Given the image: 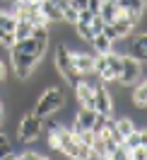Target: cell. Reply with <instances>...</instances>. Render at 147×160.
I'll use <instances>...</instances> for the list:
<instances>
[{
  "mask_svg": "<svg viewBox=\"0 0 147 160\" xmlns=\"http://www.w3.org/2000/svg\"><path fill=\"white\" fill-rule=\"evenodd\" d=\"M94 109H97L99 114H106V117L113 114V97H111V92L106 90L104 82H97V85H94Z\"/></svg>",
  "mask_w": 147,
  "mask_h": 160,
  "instance_id": "ba28073f",
  "label": "cell"
},
{
  "mask_svg": "<svg viewBox=\"0 0 147 160\" xmlns=\"http://www.w3.org/2000/svg\"><path fill=\"white\" fill-rule=\"evenodd\" d=\"M15 24H17L15 12H10V10H0V32H12V34H15Z\"/></svg>",
  "mask_w": 147,
  "mask_h": 160,
  "instance_id": "d6986e66",
  "label": "cell"
},
{
  "mask_svg": "<svg viewBox=\"0 0 147 160\" xmlns=\"http://www.w3.org/2000/svg\"><path fill=\"white\" fill-rule=\"evenodd\" d=\"M72 90H75V97H77L80 107H94V85L92 82H87V80L82 78Z\"/></svg>",
  "mask_w": 147,
  "mask_h": 160,
  "instance_id": "9c48e42d",
  "label": "cell"
},
{
  "mask_svg": "<svg viewBox=\"0 0 147 160\" xmlns=\"http://www.w3.org/2000/svg\"><path fill=\"white\" fill-rule=\"evenodd\" d=\"M142 78V63L135 61L133 56L123 53V63H121V75H118V82L126 85V88H133L137 80Z\"/></svg>",
  "mask_w": 147,
  "mask_h": 160,
  "instance_id": "5b68a950",
  "label": "cell"
},
{
  "mask_svg": "<svg viewBox=\"0 0 147 160\" xmlns=\"http://www.w3.org/2000/svg\"><path fill=\"white\" fill-rule=\"evenodd\" d=\"M31 24L29 20H24V17H17V24H15V39H27L31 37Z\"/></svg>",
  "mask_w": 147,
  "mask_h": 160,
  "instance_id": "ffe728a7",
  "label": "cell"
},
{
  "mask_svg": "<svg viewBox=\"0 0 147 160\" xmlns=\"http://www.w3.org/2000/svg\"><path fill=\"white\" fill-rule=\"evenodd\" d=\"M34 2H41V0H34Z\"/></svg>",
  "mask_w": 147,
  "mask_h": 160,
  "instance_id": "f546056e",
  "label": "cell"
},
{
  "mask_svg": "<svg viewBox=\"0 0 147 160\" xmlns=\"http://www.w3.org/2000/svg\"><path fill=\"white\" fill-rule=\"evenodd\" d=\"M15 34H12V32H0V44H2V46H5V49H12V44H15Z\"/></svg>",
  "mask_w": 147,
  "mask_h": 160,
  "instance_id": "d4e9b609",
  "label": "cell"
},
{
  "mask_svg": "<svg viewBox=\"0 0 147 160\" xmlns=\"http://www.w3.org/2000/svg\"><path fill=\"white\" fill-rule=\"evenodd\" d=\"M20 160H46V155H41V153H20Z\"/></svg>",
  "mask_w": 147,
  "mask_h": 160,
  "instance_id": "4316f807",
  "label": "cell"
},
{
  "mask_svg": "<svg viewBox=\"0 0 147 160\" xmlns=\"http://www.w3.org/2000/svg\"><path fill=\"white\" fill-rule=\"evenodd\" d=\"M53 63H56V70L65 78V82H68L70 88H75L80 80H82V73H77L75 66H72V56H70L68 44H58V46H56V58H53Z\"/></svg>",
  "mask_w": 147,
  "mask_h": 160,
  "instance_id": "7a4b0ae2",
  "label": "cell"
},
{
  "mask_svg": "<svg viewBox=\"0 0 147 160\" xmlns=\"http://www.w3.org/2000/svg\"><path fill=\"white\" fill-rule=\"evenodd\" d=\"M41 12H44V17H46V22H63V12H60V8L53 2V0H41L39 2Z\"/></svg>",
  "mask_w": 147,
  "mask_h": 160,
  "instance_id": "4fadbf2b",
  "label": "cell"
},
{
  "mask_svg": "<svg viewBox=\"0 0 147 160\" xmlns=\"http://www.w3.org/2000/svg\"><path fill=\"white\" fill-rule=\"evenodd\" d=\"M2 119H5V102L0 97V124H2Z\"/></svg>",
  "mask_w": 147,
  "mask_h": 160,
  "instance_id": "f1b7e54d",
  "label": "cell"
},
{
  "mask_svg": "<svg viewBox=\"0 0 147 160\" xmlns=\"http://www.w3.org/2000/svg\"><path fill=\"white\" fill-rule=\"evenodd\" d=\"M121 63H123V53H116L113 49L106 51V70L99 75V80H101V82H118Z\"/></svg>",
  "mask_w": 147,
  "mask_h": 160,
  "instance_id": "8992f818",
  "label": "cell"
},
{
  "mask_svg": "<svg viewBox=\"0 0 147 160\" xmlns=\"http://www.w3.org/2000/svg\"><path fill=\"white\" fill-rule=\"evenodd\" d=\"M128 153H130V160H145L147 158V146H135V148H130Z\"/></svg>",
  "mask_w": 147,
  "mask_h": 160,
  "instance_id": "cb8c5ba5",
  "label": "cell"
},
{
  "mask_svg": "<svg viewBox=\"0 0 147 160\" xmlns=\"http://www.w3.org/2000/svg\"><path fill=\"white\" fill-rule=\"evenodd\" d=\"M44 56H36V53H24V51L10 49V61H12V70L20 80H27L34 73V68L41 63Z\"/></svg>",
  "mask_w": 147,
  "mask_h": 160,
  "instance_id": "3957f363",
  "label": "cell"
},
{
  "mask_svg": "<svg viewBox=\"0 0 147 160\" xmlns=\"http://www.w3.org/2000/svg\"><path fill=\"white\" fill-rule=\"evenodd\" d=\"M89 44L94 46V51H97V53H106V51L113 49V41L108 39L106 34H101V32H99V34H94V39L89 41Z\"/></svg>",
  "mask_w": 147,
  "mask_h": 160,
  "instance_id": "e0dca14e",
  "label": "cell"
},
{
  "mask_svg": "<svg viewBox=\"0 0 147 160\" xmlns=\"http://www.w3.org/2000/svg\"><path fill=\"white\" fill-rule=\"evenodd\" d=\"M63 107H65V92L60 88H56V85H48L44 90V95L36 100V104H34V114L41 117V119H46V117L58 114Z\"/></svg>",
  "mask_w": 147,
  "mask_h": 160,
  "instance_id": "6da1fadb",
  "label": "cell"
},
{
  "mask_svg": "<svg viewBox=\"0 0 147 160\" xmlns=\"http://www.w3.org/2000/svg\"><path fill=\"white\" fill-rule=\"evenodd\" d=\"M126 41H128V56H133L135 61L145 63V58H147V34L145 32H140L137 37L133 32V34L126 37Z\"/></svg>",
  "mask_w": 147,
  "mask_h": 160,
  "instance_id": "52a82bcc",
  "label": "cell"
},
{
  "mask_svg": "<svg viewBox=\"0 0 147 160\" xmlns=\"http://www.w3.org/2000/svg\"><path fill=\"white\" fill-rule=\"evenodd\" d=\"M123 146H126L128 150L135 148V146H147V131L145 129H133L126 138H123Z\"/></svg>",
  "mask_w": 147,
  "mask_h": 160,
  "instance_id": "9a60e30c",
  "label": "cell"
},
{
  "mask_svg": "<svg viewBox=\"0 0 147 160\" xmlns=\"http://www.w3.org/2000/svg\"><path fill=\"white\" fill-rule=\"evenodd\" d=\"M113 2H116V0H113Z\"/></svg>",
  "mask_w": 147,
  "mask_h": 160,
  "instance_id": "4dcf8cb0",
  "label": "cell"
},
{
  "mask_svg": "<svg viewBox=\"0 0 147 160\" xmlns=\"http://www.w3.org/2000/svg\"><path fill=\"white\" fill-rule=\"evenodd\" d=\"M70 56H72V66L77 73L82 75H89V73H94V53H82V51H70Z\"/></svg>",
  "mask_w": 147,
  "mask_h": 160,
  "instance_id": "8fae6325",
  "label": "cell"
},
{
  "mask_svg": "<svg viewBox=\"0 0 147 160\" xmlns=\"http://www.w3.org/2000/svg\"><path fill=\"white\" fill-rule=\"evenodd\" d=\"M72 27H75V34H77L82 41H92V39H94V29H92V24H89V22H80L77 20Z\"/></svg>",
  "mask_w": 147,
  "mask_h": 160,
  "instance_id": "44dd1931",
  "label": "cell"
},
{
  "mask_svg": "<svg viewBox=\"0 0 147 160\" xmlns=\"http://www.w3.org/2000/svg\"><path fill=\"white\" fill-rule=\"evenodd\" d=\"M5 78H7V66H5V61L0 58V82H2Z\"/></svg>",
  "mask_w": 147,
  "mask_h": 160,
  "instance_id": "83f0119b",
  "label": "cell"
},
{
  "mask_svg": "<svg viewBox=\"0 0 147 160\" xmlns=\"http://www.w3.org/2000/svg\"><path fill=\"white\" fill-rule=\"evenodd\" d=\"M113 124H116V129L123 133V138H126L128 133L135 129V121L130 119V117H121V119H113Z\"/></svg>",
  "mask_w": 147,
  "mask_h": 160,
  "instance_id": "7402d4cb",
  "label": "cell"
},
{
  "mask_svg": "<svg viewBox=\"0 0 147 160\" xmlns=\"http://www.w3.org/2000/svg\"><path fill=\"white\" fill-rule=\"evenodd\" d=\"M116 5L123 12H135V15L145 12V0H116Z\"/></svg>",
  "mask_w": 147,
  "mask_h": 160,
  "instance_id": "ac0fdd59",
  "label": "cell"
},
{
  "mask_svg": "<svg viewBox=\"0 0 147 160\" xmlns=\"http://www.w3.org/2000/svg\"><path fill=\"white\" fill-rule=\"evenodd\" d=\"M130 102L137 104L140 109H145V107H147V82L142 78H140V85H137L135 90H133V95H130Z\"/></svg>",
  "mask_w": 147,
  "mask_h": 160,
  "instance_id": "2e32d148",
  "label": "cell"
},
{
  "mask_svg": "<svg viewBox=\"0 0 147 160\" xmlns=\"http://www.w3.org/2000/svg\"><path fill=\"white\" fill-rule=\"evenodd\" d=\"M60 12H63V22H70V24L77 22V10H75L70 2H65V5L60 8Z\"/></svg>",
  "mask_w": 147,
  "mask_h": 160,
  "instance_id": "603a6c76",
  "label": "cell"
},
{
  "mask_svg": "<svg viewBox=\"0 0 147 160\" xmlns=\"http://www.w3.org/2000/svg\"><path fill=\"white\" fill-rule=\"evenodd\" d=\"M97 119V109L94 107H80L72 119V129H92V124Z\"/></svg>",
  "mask_w": 147,
  "mask_h": 160,
  "instance_id": "7c38bea8",
  "label": "cell"
},
{
  "mask_svg": "<svg viewBox=\"0 0 147 160\" xmlns=\"http://www.w3.org/2000/svg\"><path fill=\"white\" fill-rule=\"evenodd\" d=\"M89 24H92V29H94V34H99V32L104 29V24H106V22L101 20L99 15H94V17H92V22H89Z\"/></svg>",
  "mask_w": 147,
  "mask_h": 160,
  "instance_id": "484cf974",
  "label": "cell"
},
{
  "mask_svg": "<svg viewBox=\"0 0 147 160\" xmlns=\"http://www.w3.org/2000/svg\"><path fill=\"white\" fill-rule=\"evenodd\" d=\"M41 131H44V119L36 117L34 112H29V114L22 117L20 126H17V136H20V141H24V143H31V141H36L41 136Z\"/></svg>",
  "mask_w": 147,
  "mask_h": 160,
  "instance_id": "277c9868",
  "label": "cell"
},
{
  "mask_svg": "<svg viewBox=\"0 0 147 160\" xmlns=\"http://www.w3.org/2000/svg\"><path fill=\"white\" fill-rule=\"evenodd\" d=\"M48 46V41H39L34 37H27V39H17L12 44V49L17 51H24V53H36V56H44V51Z\"/></svg>",
  "mask_w": 147,
  "mask_h": 160,
  "instance_id": "30bf717a",
  "label": "cell"
},
{
  "mask_svg": "<svg viewBox=\"0 0 147 160\" xmlns=\"http://www.w3.org/2000/svg\"><path fill=\"white\" fill-rule=\"evenodd\" d=\"M97 15H99V17H101V20L108 24V22H113L118 15H121V8H118L113 0H101V8H99Z\"/></svg>",
  "mask_w": 147,
  "mask_h": 160,
  "instance_id": "5bb4252c",
  "label": "cell"
}]
</instances>
